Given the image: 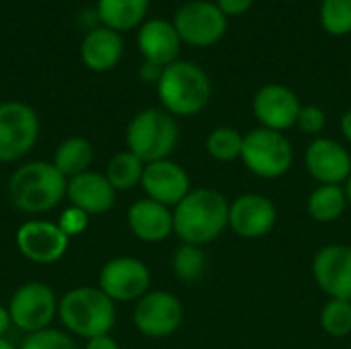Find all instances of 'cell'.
<instances>
[{
    "label": "cell",
    "instance_id": "6da1fadb",
    "mask_svg": "<svg viewBox=\"0 0 351 349\" xmlns=\"http://www.w3.org/2000/svg\"><path fill=\"white\" fill-rule=\"evenodd\" d=\"M230 202L224 193L212 187L191 189L173 208L175 234L185 245L204 247L216 241L228 228Z\"/></svg>",
    "mask_w": 351,
    "mask_h": 349
},
{
    "label": "cell",
    "instance_id": "7a4b0ae2",
    "mask_svg": "<svg viewBox=\"0 0 351 349\" xmlns=\"http://www.w3.org/2000/svg\"><path fill=\"white\" fill-rule=\"evenodd\" d=\"M68 179L53 163L31 160L21 165L8 179V200L23 214H45L66 197Z\"/></svg>",
    "mask_w": 351,
    "mask_h": 349
},
{
    "label": "cell",
    "instance_id": "3957f363",
    "mask_svg": "<svg viewBox=\"0 0 351 349\" xmlns=\"http://www.w3.org/2000/svg\"><path fill=\"white\" fill-rule=\"evenodd\" d=\"M156 93L165 111L173 117H193L202 113L212 99V80L208 72L187 60L165 66Z\"/></svg>",
    "mask_w": 351,
    "mask_h": 349
},
{
    "label": "cell",
    "instance_id": "277c9868",
    "mask_svg": "<svg viewBox=\"0 0 351 349\" xmlns=\"http://www.w3.org/2000/svg\"><path fill=\"white\" fill-rule=\"evenodd\" d=\"M58 319L68 333L88 341L93 337L109 335L117 313L115 302L101 288L80 286L68 290L60 298Z\"/></svg>",
    "mask_w": 351,
    "mask_h": 349
},
{
    "label": "cell",
    "instance_id": "5b68a950",
    "mask_svg": "<svg viewBox=\"0 0 351 349\" xmlns=\"http://www.w3.org/2000/svg\"><path fill=\"white\" fill-rule=\"evenodd\" d=\"M125 144L144 165L171 158L179 144L177 119L165 109H142L128 123Z\"/></svg>",
    "mask_w": 351,
    "mask_h": 349
},
{
    "label": "cell",
    "instance_id": "8992f818",
    "mask_svg": "<svg viewBox=\"0 0 351 349\" xmlns=\"http://www.w3.org/2000/svg\"><path fill=\"white\" fill-rule=\"evenodd\" d=\"M241 160L255 177L280 179L294 165V148L286 134L259 125L245 134Z\"/></svg>",
    "mask_w": 351,
    "mask_h": 349
},
{
    "label": "cell",
    "instance_id": "52a82bcc",
    "mask_svg": "<svg viewBox=\"0 0 351 349\" xmlns=\"http://www.w3.org/2000/svg\"><path fill=\"white\" fill-rule=\"evenodd\" d=\"M58 296L56 292L37 280L21 284L10 300H8V313L10 321L19 331L37 333L43 329H49L51 321L58 317Z\"/></svg>",
    "mask_w": 351,
    "mask_h": 349
},
{
    "label": "cell",
    "instance_id": "ba28073f",
    "mask_svg": "<svg viewBox=\"0 0 351 349\" xmlns=\"http://www.w3.org/2000/svg\"><path fill=\"white\" fill-rule=\"evenodd\" d=\"M39 138V117L23 101L0 103V163L25 158Z\"/></svg>",
    "mask_w": 351,
    "mask_h": 349
},
{
    "label": "cell",
    "instance_id": "9c48e42d",
    "mask_svg": "<svg viewBox=\"0 0 351 349\" xmlns=\"http://www.w3.org/2000/svg\"><path fill=\"white\" fill-rule=\"evenodd\" d=\"M173 25L183 43L191 47H212L224 37L228 16L216 6V2L189 0L177 8Z\"/></svg>",
    "mask_w": 351,
    "mask_h": 349
},
{
    "label": "cell",
    "instance_id": "30bf717a",
    "mask_svg": "<svg viewBox=\"0 0 351 349\" xmlns=\"http://www.w3.org/2000/svg\"><path fill=\"white\" fill-rule=\"evenodd\" d=\"M181 300L167 290H152L144 294L134 306V327L150 339L171 337L183 323Z\"/></svg>",
    "mask_w": 351,
    "mask_h": 349
},
{
    "label": "cell",
    "instance_id": "8fae6325",
    "mask_svg": "<svg viewBox=\"0 0 351 349\" xmlns=\"http://www.w3.org/2000/svg\"><path fill=\"white\" fill-rule=\"evenodd\" d=\"M99 288L113 302H138L150 290V269L136 257H113L99 272Z\"/></svg>",
    "mask_w": 351,
    "mask_h": 349
},
{
    "label": "cell",
    "instance_id": "7c38bea8",
    "mask_svg": "<svg viewBox=\"0 0 351 349\" xmlns=\"http://www.w3.org/2000/svg\"><path fill=\"white\" fill-rule=\"evenodd\" d=\"M14 241L21 255L39 265L58 263L66 255L70 245V239L60 230L58 222L39 218L23 222L16 228Z\"/></svg>",
    "mask_w": 351,
    "mask_h": 349
},
{
    "label": "cell",
    "instance_id": "4fadbf2b",
    "mask_svg": "<svg viewBox=\"0 0 351 349\" xmlns=\"http://www.w3.org/2000/svg\"><path fill=\"white\" fill-rule=\"evenodd\" d=\"M278 222L276 204L263 193H243L230 202L228 208V228L247 241L267 237Z\"/></svg>",
    "mask_w": 351,
    "mask_h": 349
},
{
    "label": "cell",
    "instance_id": "5bb4252c",
    "mask_svg": "<svg viewBox=\"0 0 351 349\" xmlns=\"http://www.w3.org/2000/svg\"><path fill=\"white\" fill-rule=\"evenodd\" d=\"M302 103L298 95L280 82L263 84L253 97V115L261 128L274 132H286L296 125Z\"/></svg>",
    "mask_w": 351,
    "mask_h": 349
},
{
    "label": "cell",
    "instance_id": "9a60e30c",
    "mask_svg": "<svg viewBox=\"0 0 351 349\" xmlns=\"http://www.w3.org/2000/svg\"><path fill=\"white\" fill-rule=\"evenodd\" d=\"M313 280L329 298L351 300V245L333 243L317 251Z\"/></svg>",
    "mask_w": 351,
    "mask_h": 349
},
{
    "label": "cell",
    "instance_id": "2e32d148",
    "mask_svg": "<svg viewBox=\"0 0 351 349\" xmlns=\"http://www.w3.org/2000/svg\"><path fill=\"white\" fill-rule=\"evenodd\" d=\"M304 167L319 185H346L351 175V152L333 138H313L304 150Z\"/></svg>",
    "mask_w": 351,
    "mask_h": 349
},
{
    "label": "cell",
    "instance_id": "e0dca14e",
    "mask_svg": "<svg viewBox=\"0 0 351 349\" xmlns=\"http://www.w3.org/2000/svg\"><path fill=\"white\" fill-rule=\"evenodd\" d=\"M140 187L144 189L148 200L175 208L191 191V179L189 173L179 163L165 158V160L148 163L144 167Z\"/></svg>",
    "mask_w": 351,
    "mask_h": 349
},
{
    "label": "cell",
    "instance_id": "ac0fdd59",
    "mask_svg": "<svg viewBox=\"0 0 351 349\" xmlns=\"http://www.w3.org/2000/svg\"><path fill=\"white\" fill-rule=\"evenodd\" d=\"M181 45L183 41L171 21L150 19L140 25L138 49L144 56V62H152L165 68L179 60Z\"/></svg>",
    "mask_w": 351,
    "mask_h": 349
},
{
    "label": "cell",
    "instance_id": "d6986e66",
    "mask_svg": "<svg viewBox=\"0 0 351 349\" xmlns=\"http://www.w3.org/2000/svg\"><path fill=\"white\" fill-rule=\"evenodd\" d=\"M115 195L117 191L111 187V183L103 173L86 171L82 175L68 179L66 197L70 206L80 208L88 216L107 214L115 206Z\"/></svg>",
    "mask_w": 351,
    "mask_h": 349
},
{
    "label": "cell",
    "instance_id": "ffe728a7",
    "mask_svg": "<svg viewBox=\"0 0 351 349\" xmlns=\"http://www.w3.org/2000/svg\"><path fill=\"white\" fill-rule=\"evenodd\" d=\"M128 226L132 234L142 243H162L175 234L173 208L148 197L138 200L128 210Z\"/></svg>",
    "mask_w": 351,
    "mask_h": 349
},
{
    "label": "cell",
    "instance_id": "44dd1931",
    "mask_svg": "<svg viewBox=\"0 0 351 349\" xmlns=\"http://www.w3.org/2000/svg\"><path fill=\"white\" fill-rule=\"evenodd\" d=\"M80 58L88 70L109 72L123 58V39L109 27H95L80 43Z\"/></svg>",
    "mask_w": 351,
    "mask_h": 349
},
{
    "label": "cell",
    "instance_id": "7402d4cb",
    "mask_svg": "<svg viewBox=\"0 0 351 349\" xmlns=\"http://www.w3.org/2000/svg\"><path fill=\"white\" fill-rule=\"evenodd\" d=\"M150 0H97V14L103 27L117 33L140 27L146 19Z\"/></svg>",
    "mask_w": 351,
    "mask_h": 349
},
{
    "label": "cell",
    "instance_id": "603a6c76",
    "mask_svg": "<svg viewBox=\"0 0 351 349\" xmlns=\"http://www.w3.org/2000/svg\"><path fill=\"white\" fill-rule=\"evenodd\" d=\"M93 160H95L93 144L82 136H70L64 142H60L51 163L66 179H72L76 175L90 171Z\"/></svg>",
    "mask_w": 351,
    "mask_h": 349
},
{
    "label": "cell",
    "instance_id": "cb8c5ba5",
    "mask_svg": "<svg viewBox=\"0 0 351 349\" xmlns=\"http://www.w3.org/2000/svg\"><path fill=\"white\" fill-rule=\"evenodd\" d=\"M348 206L350 204L343 185H317L306 200V212L319 224H331L339 220Z\"/></svg>",
    "mask_w": 351,
    "mask_h": 349
},
{
    "label": "cell",
    "instance_id": "d4e9b609",
    "mask_svg": "<svg viewBox=\"0 0 351 349\" xmlns=\"http://www.w3.org/2000/svg\"><path fill=\"white\" fill-rule=\"evenodd\" d=\"M144 163L130 150H121L115 156L109 158L107 167H105V177L111 183V187L115 191H130L134 187H138L142 183V175H144Z\"/></svg>",
    "mask_w": 351,
    "mask_h": 349
},
{
    "label": "cell",
    "instance_id": "484cf974",
    "mask_svg": "<svg viewBox=\"0 0 351 349\" xmlns=\"http://www.w3.org/2000/svg\"><path fill=\"white\" fill-rule=\"evenodd\" d=\"M173 274L181 284H197L208 269V257L202 247L195 245H181L173 253L171 261Z\"/></svg>",
    "mask_w": 351,
    "mask_h": 349
},
{
    "label": "cell",
    "instance_id": "4316f807",
    "mask_svg": "<svg viewBox=\"0 0 351 349\" xmlns=\"http://www.w3.org/2000/svg\"><path fill=\"white\" fill-rule=\"evenodd\" d=\"M243 138H245V134H241L239 130H234L230 125H220L208 134L206 150L218 163H232V160L241 158Z\"/></svg>",
    "mask_w": 351,
    "mask_h": 349
},
{
    "label": "cell",
    "instance_id": "83f0119b",
    "mask_svg": "<svg viewBox=\"0 0 351 349\" xmlns=\"http://www.w3.org/2000/svg\"><path fill=\"white\" fill-rule=\"evenodd\" d=\"M321 327L329 337L343 339L351 335V300L329 298L321 309Z\"/></svg>",
    "mask_w": 351,
    "mask_h": 349
},
{
    "label": "cell",
    "instance_id": "f1b7e54d",
    "mask_svg": "<svg viewBox=\"0 0 351 349\" xmlns=\"http://www.w3.org/2000/svg\"><path fill=\"white\" fill-rule=\"evenodd\" d=\"M321 27L333 37L351 33V0H323L319 8Z\"/></svg>",
    "mask_w": 351,
    "mask_h": 349
},
{
    "label": "cell",
    "instance_id": "f546056e",
    "mask_svg": "<svg viewBox=\"0 0 351 349\" xmlns=\"http://www.w3.org/2000/svg\"><path fill=\"white\" fill-rule=\"evenodd\" d=\"M19 349H78V346L66 331L43 329L37 333H29Z\"/></svg>",
    "mask_w": 351,
    "mask_h": 349
},
{
    "label": "cell",
    "instance_id": "4dcf8cb0",
    "mask_svg": "<svg viewBox=\"0 0 351 349\" xmlns=\"http://www.w3.org/2000/svg\"><path fill=\"white\" fill-rule=\"evenodd\" d=\"M296 128L306 136L319 138L323 134V130L327 128V113L319 105H302V109L298 113Z\"/></svg>",
    "mask_w": 351,
    "mask_h": 349
},
{
    "label": "cell",
    "instance_id": "1f68e13d",
    "mask_svg": "<svg viewBox=\"0 0 351 349\" xmlns=\"http://www.w3.org/2000/svg\"><path fill=\"white\" fill-rule=\"evenodd\" d=\"M88 220H90V216H88L86 212H82V210L76 208V206H68V208H64V212L60 214L58 226H60V230H62L68 239H74V237H80V234L86 232Z\"/></svg>",
    "mask_w": 351,
    "mask_h": 349
},
{
    "label": "cell",
    "instance_id": "d6a6232c",
    "mask_svg": "<svg viewBox=\"0 0 351 349\" xmlns=\"http://www.w3.org/2000/svg\"><path fill=\"white\" fill-rule=\"evenodd\" d=\"M214 2L226 16H243L245 12L251 10L255 0H214Z\"/></svg>",
    "mask_w": 351,
    "mask_h": 349
},
{
    "label": "cell",
    "instance_id": "836d02e7",
    "mask_svg": "<svg viewBox=\"0 0 351 349\" xmlns=\"http://www.w3.org/2000/svg\"><path fill=\"white\" fill-rule=\"evenodd\" d=\"M162 70H165L162 66H156V64H152V62H144V64L140 66V78H142L144 82L156 84V82L160 80Z\"/></svg>",
    "mask_w": 351,
    "mask_h": 349
},
{
    "label": "cell",
    "instance_id": "e575fe53",
    "mask_svg": "<svg viewBox=\"0 0 351 349\" xmlns=\"http://www.w3.org/2000/svg\"><path fill=\"white\" fill-rule=\"evenodd\" d=\"M84 349H121L119 344L111 337V335H101V337H93L86 341Z\"/></svg>",
    "mask_w": 351,
    "mask_h": 349
},
{
    "label": "cell",
    "instance_id": "d590c367",
    "mask_svg": "<svg viewBox=\"0 0 351 349\" xmlns=\"http://www.w3.org/2000/svg\"><path fill=\"white\" fill-rule=\"evenodd\" d=\"M10 327H12V321H10L8 306H2L0 304V337H6V333L10 331Z\"/></svg>",
    "mask_w": 351,
    "mask_h": 349
},
{
    "label": "cell",
    "instance_id": "8d00e7d4",
    "mask_svg": "<svg viewBox=\"0 0 351 349\" xmlns=\"http://www.w3.org/2000/svg\"><path fill=\"white\" fill-rule=\"evenodd\" d=\"M339 128H341V134L343 138L351 144V109H348L343 115H341V121H339Z\"/></svg>",
    "mask_w": 351,
    "mask_h": 349
},
{
    "label": "cell",
    "instance_id": "74e56055",
    "mask_svg": "<svg viewBox=\"0 0 351 349\" xmlns=\"http://www.w3.org/2000/svg\"><path fill=\"white\" fill-rule=\"evenodd\" d=\"M0 349H19L10 339H6V337H0Z\"/></svg>",
    "mask_w": 351,
    "mask_h": 349
},
{
    "label": "cell",
    "instance_id": "f35d334b",
    "mask_svg": "<svg viewBox=\"0 0 351 349\" xmlns=\"http://www.w3.org/2000/svg\"><path fill=\"white\" fill-rule=\"evenodd\" d=\"M343 187H346V195H348V204H350V206H351V175H350V179L346 181V185H343Z\"/></svg>",
    "mask_w": 351,
    "mask_h": 349
},
{
    "label": "cell",
    "instance_id": "ab89813d",
    "mask_svg": "<svg viewBox=\"0 0 351 349\" xmlns=\"http://www.w3.org/2000/svg\"><path fill=\"white\" fill-rule=\"evenodd\" d=\"M350 349H351V348H350Z\"/></svg>",
    "mask_w": 351,
    "mask_h": 349
}]
</instances>
